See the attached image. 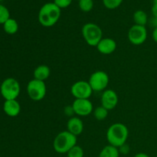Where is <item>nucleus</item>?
Instances as JSON below:
<instances>
[{
    "instance_id": "bb28decb",
    "label": "nucleus",
    "mask_w": 157,
    "mask_h": 157,
    "mask_svg": "<svg viewBox=\"0 0 157 157\" xmlns=\"http://www.w3.org/2000/svg\"><path fill=\"white\" fill-rule=\"evenodd\" d=\"M152 13L154 18H157V5L153 4L152 7Z\"/></svg>"
},
{
    "instance_id": "a211bd4d",
    "label": "nucleus",
    "mask_w": 157,
    "mask_h": 157,
    "mask_svg": "<svg viewBox=\"0 0 157 157\" xmlns=\"http://www.w3.org/2000/svg\"><path fill=\"white\" fill-rule=\"evenodd\" d=\"M133 21L135 25L141 26H146L148 22V16L147 14L143 10H137L133 14Z\"/></svg>"
},
{
    "instance_id": "5701e85b",
    "label": "nucleus",
    "mask_w": 157,
    "mask_h": 157,
    "mask_svg": "<svg viewBox=\"0 0 157 157\" xmlns=\"http://www.w3.org/2000/svg\"><path fill=\"white\" fill-rule=\"evenodd\" d=\"M124 0H103V4L107 9H115L122 4Z\"/></svg>"
},
{
    "instance_id": "423d86ee",
    "label": "nucleus",
    "mask_w": 157,
    "mask_h": 157,
    "mask_svg": "<svg viewBox=\"0 0 157 157\" xmlns=\"http://www.w3.org/2000/svg\"><path fill=\"white\" fill-rule=\"evenodd\" d=\"M26 90L31 100L34 101H40L45 97L47 87L44 81L32 79L28 83Z\"/></svg>"
},
{
    "instance_id": "6ab92c4d",
    "label": "nucleus",
    "mask_w": 157,
    "mask_h": 157,
    "mask_svg": "<svg viewBox=\"0 0 157 157\" xmlns=\"http://www.w3.org/2000/svg\"><path fill=\"white\" fill-rule=\"evenodd\" d=\"M108 113L109 110L107 109H106L105 107H102V106L96 107L95 109H94L93 111L94 118L99 121L105 120L107 117V116H108Z\"/></svg>"
},
{
    "instance_id": "9d476101",
    "label": "nucleus",
    "mask_w": 157,
    "mask_h": 157,
    "mask_svg": "<svg viewBox=\"0 0 157 157\" xmlns=\"http://www.w3.org/2000/svg\"><path fill=\"white\" fill-rule=\"evenodd\" d=\"M71 106L75 114L80 117H87L94 111L93 104L89 99H75Z\"/></svg>"
},
{
    "instance_id": "2eb2a0df",
    "label": "nucleus",
    "mask_w": 157,
    "mask_h": 157,
    "mask_svg": "<svg viewBox=\"0 0 157 157\" xmlns=\"http://www.w3.org/2000/svg\"><path fill=\"white\" fill-rule=\"evenodd\" d=\"M51 75L50 67L45 64H41L36 67L34 70V79L39 80L41 81H45Z\"/></svg>"
},
{
    "instance_id": "7c9ffc66",
    "label": "nucleus",
    "mask_w": 157,
    "mask_h": 157,
    "mask_svg": "<svg viewBox=\"0 0 157 157\" xmlns=\"http://www.w3.org/2000/svg\"><path fill=\"white\" fill-rule=\"evenodd\" d=\"M0 1H3V0H0Z\"/></svg>"
},
{
    "instance_id": "b1692460",
    "label": "nucleus",
    "mask_w": 157,
    "mask_h": 157,
    "mask_svg": "<svg viewBox=\"0 0 157 157\" xmlns=\"http://www.w3.org/2000/svg\"><path fill=\"white\" fill-rule=\"evenodd\" d=\"M73 0H54V3L59 9H65L71 4Z\"/></svg>"
},
{
    "instance_id": "f3484780",
    "label": "nucleus",
    "mask_w": 157,
    "mask_h": 157,
    "mask_svg": "<svg viewBox=\"0 0 157 157\" xmlns=\"http://www.w3.org/2000/svg\"><path fill=\"white\" fill-rule=\"evenodd\" d=\"M3 29L6 33L9 35H14L18 32V24L16 20L10 18L3 24Z\"/></svg>"
},
{
    "instance_id": "1a4fd4ad",
    "label": "nucleus",
    "mask_w": 157,
    "mask_h": 157,
    "mask_svg": "<svg viewBox=\"0 0 157 157\" xmlns=\"http://www.w3.org/2000/svg\"><path fill=\"white\" fill-rule=\"evenodd\" d=\"M128 40L133 45H140L147 39V30L146 26L133 25L128 31Z\"/></svg>"
},
{
    "instance_id": "9b49d317",
    "label": "nucleus",
    "mask_w": 157,
    "mask_h": 157,
    "mask_svg": "<svg viewBox=\"0 0 157 157\" xmlns=\"http://www.w3.org/2000/svg\"><path fill=\"white\" fill-rule=\"evenodd\" d=\"M119 101L117 94L112 89H106L101 95V106L108 110H111L117 107Z\"/></svg>"
},
{
    "instance_id": "c756f323",
    "label": "nucleus",
    "mask_w": 157,
    "mask_h": 157,
    "mask_svg": "<svg viewBox=\"0 0 157 157\" xmlns=\"http://www.w3.org/2000/svg\"><path fill=\"white\" fill-rule=\"evenodd\" d=\"M153 4L157 5V0H153Z\"/></svg>"
},
{
    "instance_id": "ddd939ff",
    "label": "nucleus",
    "mask_w": 157,
    "mask_h": 157,
    "mask_svg": "<svg viewBox=\"0 0 157 157\" xmlns=\"http://www.w3.org/2000/svg\"><path fill=\"white\" fill-rule=\"evenodd\" d=\"M67 130L75 136L81 135L84 131V124L78 117H72L67 122Z\"/></svg>"
},
{
    "instance_id": "f8f14e48",
    "label": "nucleus",
    "mask_w": 157,
    "mask_h": 157,
    "mask_svg": "<svg viewBox=\"0 0 157 157\" xmlns=\"http://www.w3.org/2000/svg\"><path fill=\"white\" fill-rule=\"evenodd\" d=\"M98 52L102 55H110L117 49V42L113 38H103L96 46Z\"/></svg>"
},
{
    "instance_id": "7ed1b4c3",
    "label": "nucleus",
    "mask_w": 157,
    "mask_h": 157,
    "mask_svg": "<svg viewBox=\"0 0 157 157\" xmlns=\"http://www.w3.org/2000/svg\"><path fill=\"white\" fill-rule=\"evenodd\" d=\"M77 145V136L67 130L60 132L53 141V148L56 153L67 154V152Z\"/></svg>"
},
{
    "instance_id": "20e7f679",
    "label": "nucleus",
    "mask_w": 157,
    "mask_h": 157,
    "mask_svg": "<svg viewBox=\"0 0 157 157\" xmlns=\"http://www.w3.org/2000/svg\"><path fill=\"white\" fill-rule=\"evenodd\" d=\"M82 36L88 45L96 47L103 38V31L95 23H86L81 29Z\"/></svg>"
},
{
    "instance_id": "412c9836",
    "label": "nucleus",
    "mask_w": 157,
    "mask_h": 157,
    "mask_svg": "<svg viewBox=\"0 0 157 157\" xmlns=\"http://www.w3.org/2000/svg\"><path fill=\"white\" fill-rule=\"evenodd\" d=\"M84 150L78 145L75 146L67 153V157H84Z\"/></svg>"
},
{
    "instance_id": "cd10ccee",
    "label": "nucleus",
    "mask_w": 157,
    "mask_h": 157,
    "mask_svg": "<svg viewBox=\"0 0 157 157\" xmlns=\"http://www.w3.org/2000/svg\"><path fill=\"white\" fill-rule=\"evenodd\" d=\"M134 157H150L149 155H147V153H139L137 154H136L134 156Z\"/></svg>"
},
{
    "instance_id": "dca6fc26",
    "label": "nucleus",
    "mask_w": 157,
    "mask_h": 157,
    "mask_svg": "<svg viewBox=\"0 0 157 157\" xmlns=\"http://www.w3.org/2000/svg\"><path fill=\"white\" fill-rule=\"evenodd\" d=\"M120 150L119 148L111 145H107L104 147L100 152L98 157H119Z\"/></svg>"
},
{
    "instance_id": "4be33fe9",
    "label": "nucleus",
    "mask_w": 157,
    "mask_h": 157,
    "mask_svg": "<svg viewBox=\"0 0 157 157\" xmlns=\"http://www.w3.org/2000/svg\"><path fill=\"white\" fill-rule=\"evenodd\" d=\"M9 18H10L9 11L6 6L0 4V24H4Z\"/></svg>"
},
{
    "instance_id": "a878e982",
    "label": "nucleus",
    "mask_w": 157,
    "mask_h": 157,
    "mask_svg": "<svg viewBox=\"0 0 157 157\" xmlns=\"http://www.w3.org/2000/svg\"><path fill=\"white\" fill-rule=\"evenodd\" d=\"M152 38H153V41L157 43V26L155 27L154 29H153V33H152Z\"/></svg>"
},
{
    "instance_id": "4468645a",
    "label": "nucleus",
    "mask_w": 157,
    "mask_h": 157,
    "mask_svg": "<svg viewBox=\"0 0 157 157\" xmlns=\"http://www.w3.org/2000/svg\"><path fill=\"white\" fill-rule=\"evenodd\" d=\"M3 110L9 117H15L21 112V106L16 99L6 100L3 104Z\"/></svg>"
},
{
    "instance_id": "f03ea898",
    "label": "nucleus",
    "mask_w": 157,
    "mask_h": 157,
    "mask_svg": "<svg viewBox=\"0 0 157 157\" xmlns=\"http://www.w3.org/2000/svg\"><path fill=\"white\" fill-rule=\"evenodd\" d=\"M61 9L54 2H48L41 6L38 12V21L46 28L52 27L61 18Z\"/></svg>"
},
{
    "instance_id": "473e14b6",
    "label": "nucleus",
    "mask_w": 157,
    "mask_h": 157,
    "mask_svg": "<svg viewBox=\"0 0 157 157\" xmlns=\"http://www.w3.org/2000/svg\"><path fill=\"white\" fill-rule=\"evenodd\" d=\"M78 1H79V0H78Z\"/></svg>"
},
{
    "instance_id": "6e6552de",
    "label": "nucleus",
    "mask_w": 157,
    "mask_h": 157,
    "mask_svg": "<svg viewBox=\"0 0 157 157\" xmlns=\"http://www.w3.org/2000/svg\"><path fill=\"white\" fill-rule=\"evenodd\" d=\"M93 92L88 81H78L71 87V93L75 99H89Z\"/></svg>"
},
{
    "instance_id": "393cba45",
    "label": "nucleus",
    "mask_w": 157,
    "mask_h": 157,
    "mask_svg": "<svg viewBox=\"0 0 157 157\" xmlns=\"http://www.w3.org/2000/svg\"><path fill=\"white\" fill-rule=\"evenodd\" d=\"M64 113L66 116L67 117H74L73 115L75 114V112H74L73 110V107L72 106H67V107H64Z\"/></svg>"
},
{
    "instance_id": "f257e3e1",
    "label": "nucleus",
    "mask_w": 157,
    "mask_h": 157,
    "mask_svg": "<svg viewBox=\"0 0 157 157\" xmlns=\"http://www.w3.org/2000/svg\"><path fill=\"white\" fill-rule=\"evenodd\" d=\"M106 136L110 145L120 148L127 143L129 136V130L125 124L115 123L107 129Z\"/></svg>"
},
{
    "instance_id": "0eeeda50",
    "label": "nucleus",
    "mask_w": 157,
    "mask_h": 157,
    "mask_svg": "<svg viewBox=\"0 0 157 157\" xmlns=\"http://www.w3.org/2000/svg\"><path fill=\"white\" fill-rule=\"evenodd\" d=\"M88 83L93 91H104L110 83V78L104 71H97L90 75Z\"/></svg>"
},
{
    "instance_id": "c85d7f7f",
    "label": "nucleus",
    "mask_w": 157,
    "mask_h": 157,
    "mask_svg": "<svg viewBox=\"0 0 157 157\" xmlns=\"http://www.w3.org/2000/svg\"><path fill=\"white\" fill-rule=\"evenodd\" d=\"M154 18V17H153ZM154 24H155V27L157 26V18H154Z\"/></svg>"
},
{
    "instance_id": "2f4dec72",
    "label": "nucleus",
    "mask_w": 157,
    "mask_h": 157,
    "mask_svg": "<svg viewBox=\"0 0 157 157\" xmlns=\"http://www.w3.org/2000/svg\"><path fill=\"white\" fill-rule=\"evenodd\" d=\"M155 157H157V156H155Z\"/></svg>"
},
{
    "instance_id": "39448f33",
    "label": "nucleus",
    "mask_w": 157,
    "mask_h": 157,
    "mask_svg": "<svg viewBox=\"0 0 157 157\" xmlns=\"http://www.w3.org/2000/svg\"><path fill=\"white\" fill-rule=\"evenodd\" d=\"M19 82L13 78L5 79L0 86V93L5 100H15L20 94Z\"/></svg>"
},
{
    "instance_id": "aec40b11",
    "label": "nucleus",
    "mask_w": 157,
    "mask_h": 157,
    "mask_svg": "<svg viewBox=\"0 0 157 157\" xmlns=\"http://www.w3.org/2000/svg\"><path fill=\"white\" fill-rule=\"evenodd\" d=\"M78 6L82 12H88L93 9L94 2L93 0H79Z\"/></svg>"
}]
</instances>
